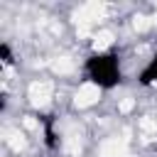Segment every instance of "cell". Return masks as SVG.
<instances>
[{"label":"cell","mask_w":157,"mask_h":157,"mask_svg":"<svg viewBox=\"0 0 157 157\" xmlns=\"http://www.w3.org/2000/svg\"><path fill=\"white\" fill-rule=\"evenodd\" d=\"M88 81L96 83L98 88H110L120 81V66H118V56L113 54H93L88 59Z\"/></svg>","instance_id":"cell-1"},{"label":"cell","mask_w":157,"mask_h":157,"mask_svg":"<svg viewBox=\"0 0 157 157\" xmlns=\"http://www.w3.org/2000/svg\"><path fill=\"white\" fill-rule=\"evenodd\" d=\"M98 98H101V88H98L96 83H91V81L81 83V88L76 91V105H78V108H88V105H93Z\"/></svg>","instance_id":"cell-2"},{"label":"cell","mask_w":157,"mask_h":157,"mask_svg":"<svg viewBox=\"0 0 157 157\" xmlns=\"http://www.w3.org/2000/svg\"><path fill=\"white\" fill-rule=\"evenodd\" d=\"M140 83L150 86V83H157V54L147 61V66L140 71Z\"/></svg>","instance_id":"cell-3"},{"label":"cell","mask_w":157,"mask_h":157,"mask_svg":"<svg viewBox=\"0 0 157 157\" xmlns=\"http://www.w3.org/2000/svg\"><path fill=\"white\" fill-rule=\"evenodd\" d=\"M29 98H32V103H47V98H49V83H34L32 88H29Z\"/></svg>","instance_id":"cell-4"},{"label":"cell","mask_w":157,"mask_h":157,"mask_svg":"<svg viewBox=\"0 0 157 157\" xmlns=\"http://www.w3.org/2000/svg\"><path fill=\"white\" fill-rule=\"evenodd\" d=\"M93 39H96V42H93L96 52H98V54H103V52H105V47H110V42H113V34H110L108 29H101V32H98Z\"/></svg>","instance_id":"cell-5"},{"label":"cell","mask_w":157,"mask_h":157,"mask_svg":"<svg viewBox=\"0 0 157 157\" xmlns=\"http://www.w3.org/2000/svg\"><path fill=\"white\" fill-rule=\"evenodd\" d=\"M132 105H135V101H130V98H125V101H123V103L118 105V110H120V113H128V110H130Z\"/></svg>","instance_id":"cell-6"}]
</instances>
